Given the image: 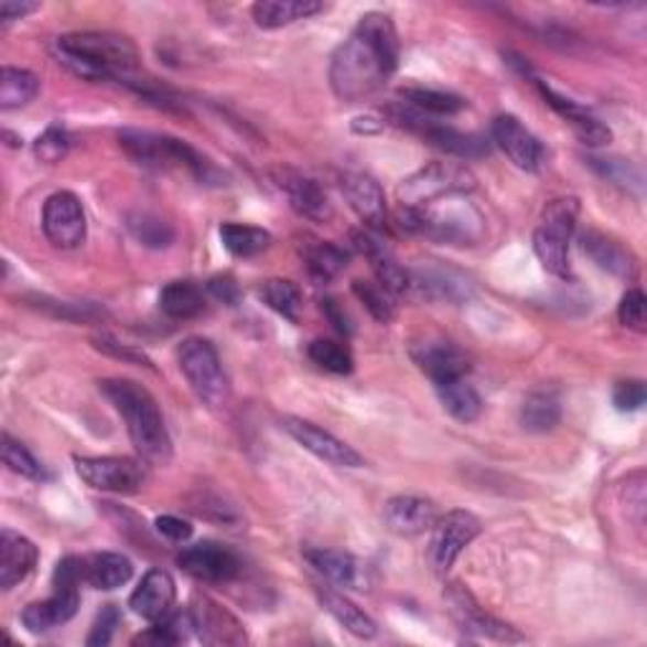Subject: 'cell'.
Instances as JSON below:
<instances>
[{"mask_svg":"<svg viewBox=\"0 0 647 647\" xmlns=\"http://www.w3.org/2000/svg\"><path fill=\"white\" fill-rule=\"evenodd\" d=\"M400 41L390 15H362L352 36L334 51L330 82L342 101H362L385 86L397 68Z\"/></svg>","mask_w":647,"mask_h":647,"instance_id":"6da1fadb","label":"cell"},{"mask_svg":"<svg viewBox=\"0 0 647 647\" xmlns=\"http://www.w3.org/2000/svg\"><path fill=\"white\" fill-rule=\"evenodd\" d=\"M99 390L122 416L129 440H132L140 459L152 465H168L172 461V440L160 405L150 390H144L132 379H105L99 382Z\"/></svg>","mask_w":647,"mask_h":647,"instance_id":"7a4b0ae2","label":"cell"},{"mask_svg":"<svg viewBox=\"0 0 647 647\" xmlns=\"http://www.w3.org/2000/svg\"><path fill=\"white\" fill-rule=\"evenodd\" d=\"M58 58L76 76L89 82H127L132 79L140 54L127 36L107 31L66 33L56 41Z\"/></svg>","mask_w":647,"mask_h":647,"instance_id":"3957f363","label":"cell"},{"mask_svg":"<svg viewBox=\"0 0 647 647\" xmlns=\"http://www.w3.org/2000/svg\"><path fill=\"white\" fill-rule=\"evenodd\" d=\"M119 147L140 168L187 170L201 183H211V180L218 177V170L213 168V162L205 160L195 147H190L185 140H177V137L147 132V129H122L119 132Z\"/></svg>","mask_w":647,"mask_h":647,"instance_id":"277c9868","label":"cell"},{"mask_svg":"<svg viewBox=\"0 0 647 647\" xmlns=\"http://www.w3.org/2000/svg\"><path fill=\"white\" fill-rule=\"evenodd\" d=\"M461 195L443 197L425 208H400L402 228L428 236L443 244L473 246L486 233L483 215L471 203H461Z\"/></svg>","mask_w":647,"mask_h":647,"instance_id":"5b68a950","label":"cell"},{"mask_svg":"<svg viewBox=\"0 0 647 647\" xmlns=\"http://www.w3.org/2000/svg\"><path fill=\"white\" fill-rule=\"evenodd\" d=\"M576 215H580V203L574 197H557L551 201L539 220V228L533 230V254L539 263L549 273L559 279H569V238L576 228Z\"/></svg>","mask_w":647,"mask_h":647,"instance_id":"8992f818","label":"cell"},{"mask_svg":"<svg viewBox=\"0 0 647 647\" xmlns=\"http://www.w3.org/2000/svg\"><path fill=\"white\" fill-rule=\"evenodd\" d=\"M177 365L180 373L185 375L187 385L193 387L197 400L208 405V408L218 410L226 408L230 400V382L226 373H223L220 357L213 344L203 336H190L177 349Z\"/></svg>","mask_w":647,"mask_h":647,"instance_id":"52a82bcc","label":"cell"},{"mask_svg":"<svg viewBox=\"0 0 647 647\" xmlns=\"http://www.w3.org/2000/svg\"><path fill=\"white\" fill-rule=\"evenodd\" d=\"M476 187V177L461 162H433L410 175L397 190L400 208H425L443 197L465 195Z\"/></svg>","mask_w":647,"mask_h":647,"instance_id":"ba28073f","label":"cell"},{"mask_svg":"<svg viewBox=\"0 0 647 647\" xmlns=\"http://www.w3.org/2000/svg\"><path fill=\"white\" fill-rule=\"evenodd\" d=\"M41 226L51 246L62 248V251L79 248L86 238V215L79 197L68 190L51 195L43 203Z\"/></svg>","mask_w":647,"mask_h":647,"instance_id":"9c48e42d","label":"cell"},{"mask_svg":"<svg viewBox=\"0 0 647 647\" xmlns=\"http://www.w3.org/2000/svg\"><path fill=\"white\" fill-rule=\"evenodd\" d=\"M445 602H447V610H451V615L455 623H459L461 629L465 633L476 635V637H486V640H496V643H521L524 635L516 633L511 625L502 623V619L488 615L486 610H483L476 597L465 590L463 584H451L445 592Z\"/></svg>","mask_w":647,"mask_h":647,"instance_id":"30bf717a","label":"cell"},{"mask_svg":"<svg viewBox=\"0 0 647 647\" xmlns=\"http://www.w3.org/2000/svg\"><path fill=\"white\" fill-rule=\"evenodd\" d=\"M76 473L86 486L97 490H109V494H137L144 486V468L134 459H117V455H105V459H76Z\"/></svg>","mask_w":647,"mask_h":647,"instance_id":"8fae6325","label":"cell"},{"mask_svg":"<svg viewBox=\"0 0 647 647\" xmlns=\"http://www.w3.org/2000/svg\"><path fill=\"white\" fill-rule=\"evenodd\" d=\"M177 567L193 580L205 584H228L244 569L236 551H230L218 541H201L183 549L177 554Z\"/></svg>","mask_w":647,"mask_h":647,"instance_id":"7c38bea8","label":"cell"},{"mask_svg":"<svg viewBox=\"0 0 647 647\" xmlns=\"http://www.w3.org/2000/svg\"><path fill=\"white\" fill-rule=\"evenodd\" d=\"M281 428L287 430L304 451L316 455L319 461L336 465V468H362V465H365V459H362L355 447L332 435L330 430L314 425V422L301 418H283Z\"/></svg>","mask_w":647,"mask_h":647,"instance_id":"4fadbf2b","label":"cell"},{"mask_svg":"<svg viewBox=\"0 0 647 647\" xmlns=\"http://www.w3.org/2000/svg\"><path fill=\"white\" fill-rule=\"evenodd\" d=\"M481 533V521L471 511H451L440 516L430 539V564L435 572H447L461 551Z\"/></svg>","mask_w":647,"mask_h":647,"instance_id":"5bb4252c","label":"cell"},{"mask_svg":"<svg viewBox=\"0 0 647 647\" xmlns=\"http://www.w3.org/2000/svg\"><path fill=\"white\" fill-rule=\"evenodd\" d=\"M410 357L420 367V373H425L435 385L461 379L471 369L468 355L443 336H425V339L416 342L410 347Z\"/></svg>","mask_w":647,"mask_h":647,"instance_id":"9a60e30c","label":"cell"},{"mask_svg":"<svg viewBox=\"0 0 647 647\" xmlns=\"http://www.w3.org/2000/svg\"><path fill=\"white\" fill-rule=\"evenodd\" d=\"M490 137H494V142L502 147L508 154V160H511L519 170L537 172L543 165L541 142L516 117H496L494 125H490Z\"/></svg>","mask_w":647,"mask_h":647,"instance_id":"2e32d148","label":"cell"},{"mask_svg":"<svg viewBox=\"0 0 647 647\" xmlns=\"http://www.w3.org/2000/svg\"><path fill=\"white\" fill-rule=\"evenodd\" d=\"M385 526L397 537H420V533L433 531L435 521L440 519L433 502L420 496H395L385 504L382 511Z\"/></svg>","mask_w":647,"mask_h":647,"instance_id":"e0dca14e","label":"cell"},{"mask_svg":"<svg viewBox=\"0 0 647 647\" xmlns=\"http://www.w3.org/2000/svg\"><path fill=\"white\" fill-rule=\"evenodd\" d=\"M342 193L347 197L352 211L359 215L369 230H382L387 218L385 193L375 177L365 172H344L342 175Z\"/></svg>","mask_w":647,"mask_h":647,"instance_id":"ac0fdd59","label":"cell"},{"mask_svg":"<svg viewBox=\"0 0 647 647\" xmlns=\"http://www.w3.org/2000/svg\"><path fill=\"white\" fill-rule=\"evenodd\" d=\"M580 246H582V251L590 256L602 271L617 276V279H623V281H633L637 276L635 254L619 244V240L605 236V233L582 230Z\"/></svg>","mask_w":647,"mask_h":647,"instance_id":"d6986e66","label":"cell"},{"mask_svg":"<svg viewBox=\"0 0 647 647\" xmlns=\"http://www.w3.org/2000/svg\"><path fill=\"white\" fill-rule=\"evenodd\" d=\"M175 580L162 569H150L129 597V607H132L134 615L154 623V619L165 617L175 605Z\"/></svg>","mask_w":647,"mask_h":647,"instance_id":"ffe728a7","label":"cell"},{"mask_svg":"<svg viewBox=\"0 0 647 647\" xmlns=\"http://www.w3.org/2000/svg\"><path fill=\"white\" fill-rule=\"evenodd\" d=\"M79 590H54L48 600L33 602L21 612V623L33 635L48 633L58 625H66L79 612Z\"/></svg>","mask_w":647,"mask_h":647,"instance_id":"44dd1931","label":"cell"},{"mask_svg":"<svg viewBox=\"0 0 647 647\" xmlns=\"http://www.w3.org/2000/svg\"><path fill=\"white\" fill-rule=\"evenodd\" d=\"M276 180H279V187L287 193L291 208L299 215H304V218L309 220H319V223L332 218L330 197H326L324 190L319 187V183H314V180L299 175V172L293 170L279 172Z\"/></svg>","mask_w":647,"mask_h":647,"instance_id":"7402d4cb","label":"cell"},{"mask_svg":"<svg viewBox=\"0 0 647 647\" xmlns=\"http://www.w3.org/2000/svg\"><path fill=\"white\" fill-rule=\"evenodd\" d=\"M304 559L332 584L347 586V590H365L362 584H367V569L362 567L357 557L347 554V551L304 549Z\"/></svg>","mask_w":647,"mask_h":647,"instance_id":"603a6c76","label":"cell"},{"mask_svg":"<svg viewBox=\"0 0 647 647\" xmlns=\"http://www.w3.org/2000/svg\"><path fill=\"white\" fill-rule=\"evenodd\" d=\"M39 562V549L31 539L21 537L11 529L0 531V586L13 590L33 572Z\"/></svg>","mask_w":647,"mask_h":647,"instance_id":"cb8c5ba5","label":"cell"},{"mask_svg":"<svg viewBox=\"0 0 647 647\" xmlns=\"http://www.w3.org/2000/svg\"><path fill=\"white\" fill-rule=\"evenodd\" d=\"M195 615V633L201 635L203 643L208 645H240L246 643L244 627L230 612L215 605L211 600H201V605L193 610Z\"/></svg>","mask_w":647,"mask_h":647,"instance_id":"d4e9b609","label":"cell"},{"mask_svg":"<svg viewBox=\"0 0 647 647\" xmlns=\"http://www.w3.org/2000/svg\"><path fill=\"white\" fill-rule=\"evenodd\" d=\"M84 562V582L91 584L94 590L111 592L125 586L132 580L134 567L125 554H117V551H99V554L82 557Z\"/></svg>","mask_w":647,"mask_h":647,"instance_id":"484cf974","label":"cell"},{"mask_svg":"<svg viewBox=\"0 0 647 647\" xmlns=\"http://www.w3.org/2000/svg\"><path fill=\"white\" fill-rule=\"evenodd\" d=\"M324 3L319 0H261L254 6V21L266 31L283 29L322 13Z\"/></svg>","mask_w":647,"mask_h":647,"instance_id":"4316f807","label":"cell"},{"mask_svg":"<svg viewBox=\"0 0 647 647\" xmlns=\"http://www.w3.org/2000/svg\"><path fill=\"white\" fill-rule=\"evenodd\" d=\"M319 602L322 607L330 612V615L339 623L344 629H349L355 637H362V640H373L377 635V623L373 617L367 615L365 610H359L355 602L344 597V594L334 592V590H319Z\"/></svg>","mask_w":647,"mask_h":647,"instance_id":"83f0119b","label":"cell"},{"mask_svg":"<svg viewBox=\"0 0 647 647\" xmlns=\"http://www.w3.org/2000/svg\"><path fill=\"white\" fill-rule=\"evenodd\" d=\"M301 258H304L306 271L316 283H330L347 269L349 261L347 251L330 244V240H309V244L301 246Z\"/></svg>","mask_w":647,"mask_h":647,"instance_id":"f1b7e54d","label":"cell"},{"mask_svg":"<svg viewBox=\"0 0 647 647\" xmlns=\"http://www.w3.org/2000/svg\"><path fill=\"white\" fill-rule=\"evenodd\" d=\"M195 633V615L193 610L185 612H168L165 617L154 619L150 629L134 637V645H152V647H170L185 643L190 635Z\"/></svg>","mask_w":647,"mask_h":647,"instance_id":"f546056e","label":"cell"},{"mask_svg":"<svg viewBox=\"0 0 647 647\" xmlns=\"http://www.w3.org/2000/svg\"><path fill=\"white\" fill-rule=\"evenodd\" d=\"M205 291L193 281H172L160 291V309L170 319H195L205 312Z\"/></svg>","mask_w":647,"mask_h":647,"instance_id":"4dcf8cb0","label":"cell"},{"mask_svg":"<svg viewBox=\"0 0 647 647\" xmlns=\"http://www.w3.org/2000/svg\"><path fill=\"white\" fill-rule=\"evenodd\" d=\"M440 402H443L445 412L459 422H476L481 418L483 400L476 392V387L465 382V377L451 379V382L435 385Z\"/></svg>","mask_w":647,"mask_h":647,"instance_id":"1f68e13d","label":"cell"},{"mask_svg":"<svg viewBox=\"0 0 647 647\" xmlns=\"http://www.w3.org/2000/svg\"><path fill=\"white\" fill-rule=\"evenodd\" d=\"M400 99L405 105L422 111L428 117H453L465 109V99L459 94L440 91V89H428V86H408V89L400 91Z\"/></svg>","mask_w":647,"mask_h":647,"instance_id":"d6a6232c","label":"cell"},{"mask_svg":"<svg viewBox=\"0 0 647 647\" xmlns=\"http://www.w3.org/2000/svg\"><path fill=\"white\" fill-rule=\"evenodd\" d=\"M39 89L41 82L36 74L25 72V68L3 66V74H0V109L11 111L31 105L39 97Z\"/></svg>","mask_w":647,"mask_h":647,"instance_id":"836d02e7","label":"cell"},{"mask_svg":"<svg viewBox=\"0 0 647 647\" xmlns=\"http://www.w3.org/2000/svg\"><path fill=\"white\" fill-rule=\"evenodd\" d=\"M223 248L236 258H254L271 248V233L256 226H240V223H226L220 226Z\"/></svg>","mask_w":647,"mask_h":647,"instance_id":"e575fe53","label":"cell"},{"mask_svg":"<svg viewBox=\"0 0 647 647\" xmlns=\"http://www.w3.org/2000/svg\"><path fill=\"white\" fill-rule=\"evenodd\" d=\"M562 420V405L551 392H533L521 405V425L529 433H549Z\"/></svg>","mask_w":647,"mask_h":647,"instance_id":"d590c367","label":"cell"},{"mask_svg":"<svg viewBox=\"0 0 647 647\" xmlns=\"http://www.w3.org/2000/svg\"><path fill=\"white\" fill-rule=\"evenodd\" d=\"M127 230L132 233L137 244H142L147 248H168L172 240H175V230H172L170 223L152 213H129Z\"/></svg>","mask_w":647,"mask_h":647,"instance_id":"8d00e7d4","label":"cell"},{"mask_svg":"<svg viewBox=\"0 0 647 647\" xmlns=\"http://www.w3.org/2000/svg\"><path fill=\"white\" fill-rule=\"evenodd\" d=\"M261 299L273 309L276 314H281L289 322H299V309H301V289L289 279H269L263 281V287L258 289Z\"/></svg>","mask_w":647,"mask_h":647,"instance_id":"74e56055","label":"cell"},{"mask_svg":"<svg viewBox=\"0 0 647 647\" xmlns=\"http://www.w3.org/2000/svg\"><path fill=\"white\" fill-rule=\"evenodd\" d=\"M309 359L332 375H349L355 369V357H352L349 347L332 339H314L309 344Z\"/></svg>","mask_w":647,"mask_h":647,"instance_id":"f35d334b","label":"cell"},{"mask_svg":"<svg viewBox=\"0 0 647 647\" xmlns=\"http://www.w3.org/2000/svg\"><path fill=\"white\" fill-rule=\"evenodd\" d=\"M3 463L8 465V471H13L15 476H21V478L41 481L43 476H46L36 455H33L29 447L21 443V440H15L13 435H8V433H3Z\"/></svg>","mask_w":647,"mask_h":647,"instance_id":"ab89813d","label":"cell"},{"mask_svg":"<svg viewBox=\"0 0 647 647\" xmlns=\"http://www.w3.org/2000/svg\"><path fill=\"white\" fill-rule=\"evenodd\" d=\"M352 291H355V296L365 304V309L369 314H373L379 324H390L395 319V304H392V296L387 293L382 287H379L377 281H362L357 279L352 283Z\"/></svg>","mask_w":647,"mask_h":647,"instance_id":"60d3db41","label":"cell"},{"mask_svg":"<svg viewBox=\"0 0 647 647\" xmlns=\"http://www.w3.org/2000/svg\"><path fill=\"white\" fill-rule=\"evenodd\" d=\"M33 152L41 162L46 165H56L62 162L68 152V134L62 125H48L43 129V134H39L36 144H33Z\"/></svg>","mask_w":647,"mask_h":647,"instance_id":"b9f144b4","label":"cell"},{"mask_svg":"<svg viewBox=\"0 0 647 647\" xmlns=\"http://www.w3.org/2000/svg\"><path fill=\"white\" fill-rule=\"evenodd\" d=\"M619 322L637 334L647 332V299L640 289H629L619 301Z\"/></svg>","mask_w":647,"mask_h":647,"instance_id":"7bdbcfd3","label":"cell"},{"mask_svg":"<svg viewBox=\"0 0 647 647\" xmlns=\"http://www.w3.org/2000/svg\"><path fill=\"white\" fill-rule=\"evenodd\" d=\"M567 125L572 127V132L576 134V140H580L586 147H605L612 140L610 129L602 122H597V119H594L586 109L582 111V115L567 119Z\"/></svg>","mask_w":647,"mask_h":647,"instance_id":"ee69618b","label":"cell"},{"mask_svg":"<svg viewBox=\"0 0 647 647\" xmlns=\"http://www.w3.org/2000/svg\"><path fill=\"white\" fill-rule=\"evenodd\" d=\"M586 162H590V168L597 170L602 177L610 180V183L623 185V187H629V185H640L643 187L640 170L633 168L625 160H597V158H590Z\"/></svg>","mask_w":647,"mask_h":647,"instance_id":"f6af8a7d","label":"cell"},{"mask_svg":"<svg viewBox=\"0 0 647 647\" xmlns=\"http://www.w3.org/2000/svg\"><path fill=\"white\" fill-rule=\"evenodd\" d=\"M91 344H94V349L105 352V355L115 357V359H122V362H127V365H144V367H152V362H150V357L144 355V352L134 349V347H129V344H122V342L115 339V336L107 334V332L94 334V336H91Z\"/></svg>","mask_w":647,"mask_h":647,"instance_id":"bcb514c9","label":"cell"},{"mask_svg":"<svg viewBox=\"0 0 647 647\" xmlns=\"http://www.w3.org/2000/svg\"><path fill=\"white\" fill-rule=\"evenodd\" d=\"M33 306L39 312L62 316V319H72V322H79V319H97L101 312L97 306L91 304H66V301H51L46 296H33Z\"/></svg>","mask_w":647,"mask_h":647,"instance_id":"7dc6e473","label":"cell"},{"mask_svg":"<svg viewBox=\"0 0 647 647\" xmlns=\"http://www.w3.org/2000/svg\"><path fill=\"white\" fill-rule=\"evenodd\" d=\"M119 623H122V615H119V610L115 605H107L105 610L99 612L97 619H94V627L89 637H86V645L89 647H105L111 643V637H115Z\"/></svg>","mask_w":647,"mask_h":647,"instance_id":"c3c4849f","label":"cell"},{"mask_svg":"<svg viewBox=\"0 0 647 647\" xmlns=\"http://www.w3.org/2000/svg\"><path fill=\"white\" fill-rule=\"evenodd\" d=\"M647 400L645 382L640 379H627V382H617L615 392H612V402L619 412H635L640 410Z\"/></svg>","mask_w":647,"mask_h":647,"instance_id":"681fc988","label":"cell"},{"mask_svg":"<svg viewBox=\"0 0 647 647\" xmlns=\"http://www.w3.org/2000/svg\"><path fill=\"white\" fill-rule=\"evenodd\" d=\"M625 496H627V516L635 521L637 529H643L645 524V473L637 471L633 476L627 478V488H625Z\"/></svg>","mask_w":647,"mask_h":647,"instance_id":"f907efd6","label":"cell"},{"mask_svg":"<svg viewBox=\"0 0 647 647\" xmlns=\"http://www.w3.org/2000/svg\"><path fill=\"white\" fill-rule=\"evenodd\" d=\"M154 526H158V531L162 533V537L175 541V543L187 541L190 537H193V526L183 519H177V516H160V519L154 521Z\"/></svg>","mask_w":647,"mask_h":647,"instance_id":"816d5d0a","label":"cell"},{"mask_svg":"<svg viewBox=\"0 0 647 647\" xmlns=\"http://www.w3.org/2000/svg\"><path fill=\"white\" fill-rule=\"evenodd\" d=\"M322 312H324V316L330 319V324L334 326L336 332L339 334H344V336H349L352 332H355V326H352V319L347 316V312H344V309L336 304L334 299H324L322 301Z\"/></svg>","mask_w":647,"mask_h":647,"instance_id":"f5cc1de1","label":"cell"},{"mask_svg":"<svg viewBox=\"0 0 647 647\" xmlns=\"http://www.w3.org/2000/svg\"><path fill=\"white\" fill-rule=\"evenodd\" d=\"M39 3H29V0H3L0 3V21L3 23H13V21H21L25 19V15L36 13L39 11Z\"/></svg>","mask_w":647,"mask_h":647,"instance_id":"db71d44e","label":"cell"},{"mask_svg":"<svg viewBox=\"0 0 647 647\" xmlns=\"http://www.w3.org/2000/svg\"><path fill=\"white\" fill-rule=\"evenodd\" d=\"M208 291L215 299L223 301V304H236L238 301V283L230 279V276H215L208 283Z\"/></svg>","mask_w":647,"mask_h":647,"instance_id":"11a10c76","label":"cell"},{"mask_svg":"<svg viewBox=\"0 0 647 647\" xmlns=\"http://www.w3.org/2000/svg\"><path fill=\"white\" fill-rule=\"evenodd\" d=\"M352 129H355V132H359V134H375V132H379V129H385V122H379V119H375V117H357Z\"/></svg>","mask_w":647,"mask_h":647,"instance_id":"9f6ffc18","label":"cell"}]
</instances>
